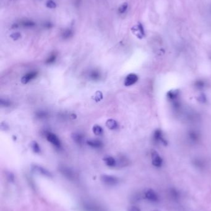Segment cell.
<instances>
[{
  "label": "cell",
  "instance_id": "14",
  "mask_svg": "<svg viewBox=\"0 0 211 211\" xmlns=\"http://www.w3.org/2000/svg\"><path fill=\"white\" fill-rule=\"evenodd\" d=\"M32 169L34 171L37 172L42 175L47 177H52V174H51V172L48 170H47L46 168L42 167L41 166L34 165L32 166Z\"/></svg>",
  "mask_w": 211,
  "mask_h": 211
},
{
  "label": "cell",
  "instance_id": "16",
  "mask_svg": "<svg viewBox=\"0 0 211 211\" xmlns=\"http://www.w3.org/2000/svg\"><path fill=\"white\" fill-rule=\"evenodd\" d=\"M105 164L110 167H115L118 164V161L114 157L107 156L104 159Z\"/></svg>",
  "mask_w": 211,
  "mask_h": 211
},
{
  "label": "cell",
  "instance_id": "33",
  "mask_svg": "<svg viewBox=\"0 0 211 211\" xmlns=\"http://www.w3.org/2000/svg\"><path fill=\"white\" fill-rule=\"evenodd\" d=\"M18 27V24H13V25L12 26V27L13 28V29H14V28H15V29H16V28H17Z\"/></svg>",
  "mask_w": 211,
  "mask_h": 211
},
{
  "label": "cell",
  "instance_id": "27",
  "mask_svg": "<svg viewBox=\"0 0 211 211\" xmlns=\"http://www.w3.org/2000/svg\"><path fill=\"white\" fill-rule=\"evenodd\" d=\"M128 4L127 3H124L118 8V12L120 14L124 13L126 11V10L128 9Z\"/></svg>",
  "mask_w": 211,
  "mask_h": 211
},
{
  "label": "cell",
  "instance_id": "1",
  "mask_svg": "<svg viewBox=\"0 0 211 211\" xmlns=\"http://www.w3.org/2000/svg\"><path fill=\"white\" fill-rule=\"evenodd\" d=\"M45 137L48 142L51 143L54 147H55L58 149H61L62 148V143L60 139L58 138V136L50 132H47L45 133Z\"/></svg>",
  "mask_w": 211,
  "mask_h": 211
},
{
  "label": "cell",
  "instance_id": "20",
  "mask_svg": "<svg viewBox=\"0 0 211 211\" xmlns=\"http://www.w3.org/2000/svg\"><path fill=\"white\" fill-rule=\"evenodd\" d=\"M57 55L55 53H52L47 58L45 62L47 65L53 64V63L55 62L56 61H57Z\"/></svg>",
  "mask_w": 211,
  "mask_h": 211
},
{
  "label": "cell",
  "instance_id": "10",
  "mask_svg": "<svg viewBox=\"0 0 211 211\" xmlns=\"http://www.w3.org/2000/svg\"><path fill=\"white\" fill-rule=\"evenodd\" d=\"M131 30L134 34H135L137 38L141 39L145 36V30L144 28L141 23L139 22L137 25L134 26Z\"/></svg>",
  "mask_w": 211,
  "mask_h": 211
},
{
  "label": "cell",
  "instance_id": "2",
  "mask_svg": "<svg viewBox=\"0 0 211 211\" xmlns=\"http://www.w3.org/2000/svg\"><path fill=\"white\" fill-rule=\"evenodd\" d=\"M168 100L171 101L175 109L180 107V102H179V97H180V91L177 90H170L166 94Z\"/></svg>",
  "mask_w": 211,
  "mask_h": 211
},
{
  "label": "cell",
  "instance_id": "5",
  "mask_svg": "<svg viewBox=\"0 0 211 211\" xmlns=\"http://www.w3.org/2000/svg\"><path fill=\"white\" fill-rule=\"evenodd\" d=\"M153 139L156 143L161 144L164 146L167 145V140L166 139L163 132L160 129L155 130L153 134Z\"/></svg>",
  "mask_w": 211,
  "mask_h": 211
},
{
  "label": "cell",
  "instance_id": "13",
  "mask_svg": "<svg viewBox=\"0 0 211 211\" xmlns=\"http://www.w3.org/2000/svg\"><path fill=\"white\" fill-rule=\"evenodd\" d=\"M82 207L86 211H104L99 206L91 203H84Z\"/></svg>",
  "mask_w": 211,
  "mask_h": 211
},
{
  "label": "cell",
  "instance_id": "22",
  "mask_svg": "<svg viewBox=\"0 0 211 211\" xmlns=\"http://www.w3.org/2000/svg\"><path fill=\"white\" fill-rule=\"evenodd\" d=\"M73 31L71 29H67L62 33V38L63 39H69L73 36Z\"/></svg>",
  "mask_w": 211,
  "mask_h": 211
},
{
  "label": "cell",
  "instance_id": "4",
  "mask_svg": "<svg viewBox=\"0 0 211 211\" xmlns=\"http://www.w3.org/2000/svg\"><path fill=\"white\" fill-rule=\"evenodd\" d=\"M144 196L147 201L152 203H157L160 200L159 196L157 193L151 188L146 190L144 192Z\"/></svg>",
  "mask_w": 211,
  "mask_h": 211
},
{
  "label": "cell",
  "instance_id": "24",
  "mask_svg": "<svg viewBox=\"0 0 211 211\" xmlns=\"http://www.w3.org/2000/svg\"><path fill=\"white\" fill-rule=\"evenodd\" d=\"M170 195L172 196V198L175 200H178L180 198V193L175 188H172L170 190Z\"/></svg>",
  "mask_w": 211,
  "mask_h": 211
},
{
  "label": "cell",
  "instance_id": "17",
  "mask_svg": "<svg viewBox=\"0 0 211 211\" xmlns=\"http://www.w3.org/2000/svg\"><path fill=\"white\" fill-rule=\"evenodd\" d=\"M72 138L74 142L79 145H81L84 141V136L81 133H74L72 135Z\"/></svg>",
  "mask_w": 211,
  "mask_h": 211
},
{
  "label": "cell",
  "instance_id": "21",
  "mask_svg": "<svg viewBox=\"0 0 211 211\" xmlns=\"http://www.w3.org/2000/svg\"><path fill=\"white\" fill-rule=\"evenodd\" d=\"M31 148H32V149L34 152H35L36 154L40 153L41 148H40V146L39 144L37 142H35V141L32 142L31 143Z\"/></svg>",
  "mask_w": 211,
  "mask_h": 211
},
{
  "label": "cell",
  "instance_id": "8",
  "mask_svg": "<svg viewBox=\"0 0 211 211\" xmlns=\"http://www.w3.org/2000/svg\"><path fill=\"white\" fill-rule=\"evenodd\" d=\"M38 75V72L35 70H33V71H31L26 73L25 75H24L21 78V83L22 84H27L28 83L31 82L32 80H34L37 77Z\"/></svg>",
  "mask_w": 211,
  "mask_h": 211
},
{
  "label": "cell",
  "instance_id": "32",
  "mask_svg": "<svg viewBox=\"0 0 211 211\" xmlns=\"http://www.w3.org/2000/svg\"><path fill=\"white\" fill-rule=\"evenodd\" d=\"M44 27L47 28V29H50V28H51L53 27V25L50 22H45L44 24Z\"/></svg>",
  "mask_w": 211,
  "mask_h": 211
},
{
  "label": "cell",
  "instance_id": "26",
  "mask_svg": "<svg viewBox=\"0 0 211 211\" xmlns=\"http://www.w3.org/2000/svg\"><path fill=\"white\" fill-rule=\"evenodd\" d=\"M205 85H206V83L204 81L200 80H198V81H197L196 83H195V86L196 87V88H198L199 90H202L203 89L204 87H205Z\"/></svg>",
  "mask_w": 211,
  "mask_h": 211
},
{
  "label": "cell",
  "instance_id": "6",
  "mask_svg": "<svg viewBox=\"0 0 211 211\" xmlns=\"http://www.w3.org/2000/svg\"><path fill=\"white\" fill-rule=\"evenodd\" d=\"M87 78L93 82L100 81L102 78V74L97 69H92L89 70L87 74Z\"/></svg>",
  "mask_w": 211,
  "mask_h": 211
},
{
  "label": "cell",
  "instance_id": "9",
  "mask_svg": "<svg viewBox=\"0 0 211 211\" xmlns=\"http://www.w3.org/2000/svg\"><path fill=\"white\" fill-rule=\"evenodd\" d=\"M139 77L137 74L131 73L126 75L124 80V85L126 87H131L137 82Z\"/></svg>",
  "mask_w": 211,
  "mask_h": 211
},
{
  "label": "cell",
  "instance_id": "23",
  "mask_svg": "<svg viewBox=\"0 0 211 211\" xmlns=\"http://www.w3.org/2000/svg\"><path fill=\"white\" fill-rule=\"evenodd\" d=\"M0 104H1L2 107H10L12 104V103L11 101L6 100V99H3L2 98L1 100H0Z\"/></svg>",
  "mask_w": 211,
  "mask_h": 211
},
{
  "label": "cell",
  "instance_id": "18",
  "mask_svg": "<svg viewBox=\"0 0 211 211\" xmlns=\"http://www.w3.org/2000/svg\"><path fill=\"white\" fill-rule=\"evenodd\" d=\"M35 117L38 120H44L49 117V114L46 110H39L35 112Z\"/></svg>",
  "mask_w": 211,
  "mask_h": 211
},
{
  "label": "cell",
  "instance_id": "25",
  "mask_svg": "<svg viewBox=\"0 0 211 211\" xmlns=\"http://www.w3.org/2000/svg\"><path fill=\"white\" fill-rule=\"evenodd\" d=\"M21 24L22 25H23L24 27H34L35 25V23L32 21H29V20H27V21H24L21 22Z\"/></svg>",
  "mask_w": 211,
  "mask_h": 211
},
{
  "label": "cell",
  "instance_id": "30",
  "mask_svg": "<svg viewBox=\"0 0 211 211\" xmlns=\"http://www.w3.org/2000/svg\"><path fill=\"white\" fill-rule=\"evenodd\" d=\"M10 37L13 40H18L20 38H21V34L19 32H15L13 33L10 35Z\"/></svg>",
  "mask_w": 211,
  "mask_h": 211
},
{
  "label": "cell",
  "instance_id": "29",
  "mask_svg": "<svg viewBox=\"0 0 211 211\" xmlns=\"http://www.w3.org/2000/svg\"><path fill=\"white\" fill-rule=\"evenodd\" d=\"M46 6L48 8L54 9L56 7H57V4H56L53 1H52V0H48L46 3Z\"/></svg>",
  "mask_w": 211,
  "mask_h": 211
},
{
  "label": "cell",
  "instance_id": "3",
  "mask_svg": "<svg viewBox=\"0 0 211 211\" xmlns=\"http://www.w3.org/2000/svg\"><path fill=\"white\" fill-rule=\"evenodd\" d=\"M102 182L104 184L109 186H115L119 184V179L115 176L109 175H103L101 177Z\"/></svg>",
  "mask_w": 211,
  "mask_h": 211
},
{
  "label": "cell",
  "instance_id": "7",
  "mask_svg": "<svg viewBox=\"0 0 211 211\" xmlns=\"http://www.w3.org/2000/svg\"><path fill=\"white\" fill-rule=\"evenodd\" d=\"M151 158L152 165L157 168L161 167L163 165V159L160 156L158 152L152 151L151 152Z\"/></svg>",
  "mask_w": 211,
  "mask_h": 211
},
{
  "label": "cell",
  "instance_id": "31",
  "mask_svg": "<svg viewBox=\"0 0 211 211\" xmlns=\"http://www.w3.org/2000/svg\"><path fill=\"white\" fill-rule=\"evenodd\" d=\"M128 211H141V210L137 206H131L128 208Z\"/></svg>",
  "mask_w": 211,
  "mask_h": 211
},
{
  "label": "cell",
  "instance_id": "28",
  "mask_svg": "<svg viewBox=\"0 0 211 211\" xmlns=\"http://www.w3.org/2000/svg\"><path fill=\"white\" fill-rule=\"evenodd\" d=\"M189 136H190V139H191L192 141H194V142H195V141L198 140V139L199 138V135L198 133H196L195 132H191L189 134Z\"/></svg>",
  "mask_w": 211,
  "mask_h": 211
},
{
  "label": "cell",
  "instance_id": "15",
  "mask_svg": "<svg viewBox=\"0 0 211 211\" xmlns=\"http://www.w3.org/2000/svg\"><path fill=\"white\" fill-rule=\"evenodd\" d=\"M107 127L111 130H115L118 129L119 125L117 120L113 119H109L106 121L105 123Z\"/></svg>",
  "mask_w": 211,
  "mask_h": 211
},
{
  "label": "cell",
  "instance_id": "12",
  "mask_svg": "<svg viewBox=\"0 0 211 211\" xmlns=\"http://www.w3.org/2000/svg\"><path fill=\"white\" fill-rule=\"evenodd\" d=\"M87 145L94 149H101L104 146V143L100 139H91L87 140Z\"/></svg>",
  "mask_w": 211,
  "mask_h": 211
},
{
  "label": "cell",
  "instance_id": "19",
  "mask_svg": "<svg viewBox=\"0 0 211 211\" xmlns=\"http://www.w3.org/2000/svg\"><path fill=\"white\" fill-rule=\"evenodd\" d=\"M93 133L96 136H102L104 133L103 128L99 125H95L92 127Z\"/></svg>",
  "mask_w": 211,
  "mask_h": 211
},
{
  "label": "cell",
  "instance_id": "11",
  "mask_svg": "<svg viewBox=\"0 0 211 211\" xmlns=\"http://www.w3.org/2000/svg\"><path fill=\"white\" fill-rule=\"evenodd\" d=\"M59 171L64 176H65L68 179L72 180L74 178V174L73 171L69 167L66 166H61L59 168Z\"/></svg>",
  "mask_w": 211,
  "mask_h": 211
}]
</instances>
